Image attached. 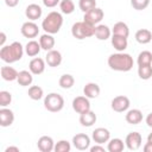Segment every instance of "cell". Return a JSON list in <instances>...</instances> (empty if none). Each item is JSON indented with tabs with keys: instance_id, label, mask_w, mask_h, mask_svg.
Wrapping results in <instances>:
<instances>
[{
	"instance_id": "cell-1",
	"label": "cell",
	"mask_w": 152,
	"mask_h": 152,
	"mask_svg": "<svg viewBox=\"0 0 152 152\" xmlns=\"http://www.w3.org/2000/svg\"><path fill=\"white\" fill-rule=\"evenodd\" d=\"M133 58L129 53L125 52H116L112 53L108 57V65L112 70L115 71H129L133 68Z\"/></svg>"
},
{
	"instance_id": "cell-2",
	"label": "cell",
	"mask_w": 152,
	"mask_h": 152,
	"mask_svg": "<svg viewBox=\"0 0 152 152\" xmlns=\"http://www.w3.org/2000/svg\"><path fill=\"white\" fill-rule=\"evenodd\" d=\"M25 52V48H23L20 42H13L10 45H4L0 49V58L5 63H14L21 59Z\"/></svg>"
},
{
	"instance_id": "cell-3",
	"label": "cell",
	"mask_w": 152,
	"mask_h": 152,
	"mask_svg": "<svg viewBox=\"0 0 152 152\" xmlns=\"http://www.w3.org/2000/svg\"><path fill=\"white\" fill-rule=\"evenodd\" d=\"M62 25H63V17L59 12H56V11L50 12L45 17V19H43L42 21V28L50 34H55L59 32Z\"/></svg>"
},
{
	"instance_id": "cell-4",
	"label": "cell",
	"mask_w": 152,
	"mask_h": 152,
	"mask_svg": "<svg viewBox=\"0 0 152 152\" xmlns=\"http://www.w3.org/2000/svg\"><path fill=\"white\" fill-rule=\"evenodd\" d=\"M95 33V26L91 24L86 23L84 20L82 21H76L72 26H71V34L74 38L82 40L89 37H93Z\"/></svg>"
},
{
	"instance_id": "cell-5",
	"label": "cell",
	"mask_w": 152,
	"mask_h": 152,
	"mask_svg": "<svg viewBox=\"0 0 152 152\" xmlns=\"http://www.w3.org/2000/svg\"><path fill=\"white\" fill-rule=\"evenodd\" d=\"M44 107L51 113L61 112L64 107V99L58 93H50L44 97Z\"/></svg>"
},
{
	"instance_id": "cell-6",
	"label": "cell",
	"mask_w": 152,
	"mask_h": 152,
	"mask_svg": "<svg viewBox=\"0 0 152 152\" xmlns=\"http://www.w3.org/2000/svg\"><path fill=\"white\" fill-rule=\"evenodd\" d=\"M129 104H131L129 99L127 96H125V95H118L110 102L112 109L114 112H116V113H124V112H126L129 108Z\"/></svg>"
},
{
	"instance_id": "cell-7",
	"label": "cell",
	"mask_w": 152,
	"mask_h": 152,
	"mask_svg": "<svg viewBox=\"0 0 152 152\" xmlns=\"http://www.w3.org/2000/svg\"><path fill=\"white\" fill-rule=\"evenodd\" d=\"M103 17H104L103 11L101 8H99V7H95V8H93V10H90V11L84 13L83 20L86 23H88V24H91V25L96 26V25H99L101 23Z\"/></svg>"
},
{
	"instance_id": "cell-8",
	"label": "cell",
	"mask_w": 152,
	"mask_h": 152,
	"mask_svg": "<svg viewBox=\"0 0 152 152\" xmlns=\"http://www.w3.org/2000/svg\"><path fill=\"white\" fill-rule=\"evenodd\" d=\"M141 142H142V137L139 132H131L126 135L125 145L131 151H137L138 148H140Z\"/></svg>"
},
{
	"instance_id": "cell-9",
	"label": "cell",
	"mask_w": 152,
	"mask_h": 152,
	"mask_svg": "<svg viewBox=\"0 0 152 152\" xmlns=\"http://www.w3.org/2000/svg\"><path fill=\"white\" fill-rule=\"evenodd\" d=\"M72 109L78 113V114H82V113H86L88 110H90V101L87 96H76L74 100H72Z\"/></svg>"
},
{
	"instance_id": "cell-10",
	"label": "cell",
	"mask_w": 152,
	"mask_h": 152,
	"mask_svg": "<svg viewBox=\"0 0 152 152\" xmlns=\"http://www.w3.org/2000/svg\"><path fill=\"white\" fill-rule=\"evenodd\" d=\"M72 145L76 150L86 151L90 147V138L84 133H78L72 137Z\"/></svg>"
},
{
	"instance_id": "cell-11",
	"label": "cell",
	"mask_w": 152,
	"mask_h": 152,
	"mask_svg": "<svg viewBox=\"0 0 152 152\" xmlns=\"http://www.w3.org/2000/svg\"><path fill=\"white\" fill-rule=\"evenodd\" d=\"M20 32L25 38H36L39 33V27L34 21L28 20L21 25Z\"/></svg>"
},
{
	"instance_id": "cell-12",
	"label": "cell",
	"mask_w": 152,
	"mask_h": 152,
	"mask_svg": "<svg viewBox=\"0 0 152 152\" xmlns=\"http://www.w3.org/2000/svg\"><path fill=\"white\" fill-rule=\"evenodd\" d=\"M91 139L96 142V144H104V142H108L109 139H110V132L104 128V127H99V128H95L91 133Z\"/></svg>"
},
{
	"instance_id": "cell-13",
	"label": "cell",
	"mask_w": 152,
	"mask_h": 152,
	"mask_svg": "<svg viewBox=\"0 0 152 152\" xmlns=\"http://www.w3.org/2000/svg\"><path fill=\"white\" fill-rule=\"evenodd\" d=\"M45 61L40 57H34L28 63V70L33 74V75H40L44 72L45 70Z\"/></svg>"
},
{
	"instance_id": "cell-14",
	"label": "cell",
	"mask_w": 152,
	"mask_h": 152,
	"mask_svg": "<svg viewBox=\"0 0 152 152\" xmlns=\"http://www.w3.org/2000/svg\"><path fill=\"white\" fill-rule=\"evenodd\" d=\"M45 62L51 68H56L62 63V53L58 50H50L48 51L46 56H45Z\"/></svg>"
},
{
	"instance_id": "cell-15",
	"label": "cell",
	"mask_w": 152,
	"mask_h": 152,
	"mask_svg": "<svg viewBox=\"0 0 152 152\" xmlns=\"http://www.w3.org/2000/svg\"><path fill=\"white\" fill-rule=\"evenodd\" d=\"M37 146H38V150L42 151V152H51L55 148V141L51 137L43 135L38 139Z\"/></svg>"
},
{
	"instance_id": "cell-16",
	"label": "cell",
	"mask_w": 152,
	"mask_h": 152,
	"mask_svg": "<svg viewBox=\"0 0 152 152\" xmlns=\"http://www.w3.org/2000/svg\"><path fill=\"white\" fill-rule=\"evenodd\" d=\"M42 13H43V10L37 4H30L25 10V15L27 17L28 20H32V21L39 19L42 17Z\"/></svg>"
},
{
	"instance_id": "cell-17",
	"label": "cell",
	"mask_w": 152,
	"mask_h": 152,
	"mask_svg": "<svg viewBox=\"0 0 152 152\" xmlns=\"http://www.w3.org/2000/svg\"><path fill=\"white\" fill-rule=\"evenodd\" d=\"M14 121V113L6 108V107H2L0 109V125L2 127H8L13 124Z\"/></svg>"
},
{
	"instance_id": "cell-18",
	"label": "cell",
	"mask_w": 152,
	"mask_h": 152,
	"mask_svg": "<svg viewBox=\"0 0 152 152\" xmlns=\"http://www.w3.org/2000/svg\"><path fill=\"white\" fill-rule=\"evenodd\" d=\"M125 119L131 125H138V124H140L142 121V112L140 109H137V108L129 109L126 113Z\"/></svg>"
},
{
	"instance_id": "cell-19",
	"label": "cell",
	"mask_w": 152,
	"mask_h": 152,
	"mask_svg": "<svg viewBox=\"0 0 152 152\" xmlns=\"http://www.w3.org/2000/svg\"><path fill=\"white\" fill-rule=\"evenodd\" d=\"M100 86L97 83H94V82H89L84 86L83 88V95L87 96L88 99H96L99 95H100Z\"/></svg>"
},
{
	"instance_id": "cell-20",
	"label": "cell",
	"mask_w": 152,
	"mask_h": 152,
	"mask_svg": "<svg viewBox=\"0 0 152 152\" xmlns=\"http://www.w3.org/2000/svg\"><path fill=\"white\" fill-rule=\"evenodd\" d=\"M94 36L99 39V40H107L110 36H112V30L104 25V24H99L95 26V33Z\"/></svg>"
},
{
	"instance_id": "cell-21",
	"label": "cell",
	"mask_w": 152,
	"mask_h": 152,
	"mask_svg": "<svg viewBox=\"0 0 152 152\" xmlns=\"http://www.w3.org/2000/svg\"><path fill=\"white\" fill-rule=\"evenodd\" d=\"M110 42H112L113 48H114L118 52H124V51L127 49V45H128L127 38H126V37H121V36H115V34H113L112 38H110Z\"/></svg>"
},
{
	"instance_id": "cell-22",
	"label": "cell",
	"mask_w": 152,
	"mask_h": 152,
	"mask_svg": "<svg viewBox=\"0 0 152 152\" xmlns=\"http://www.w3.org/2000/svg\"><path fill=\"white\" fill-rule=\"evenodd\" d=\"M96 120H97V116L93 110H88L86 113L80 114V124L82 126H84V127L93 126L96 122Z\"/></svg>"
},
{
	"instance_id": "cell-23",
	"label": "cell",
	"mask_w": 152,
	"mask_h": 152,
	"mask_svg": "<svg viewBox=\"0 0 152 152\" xmlns=\"http://www.w3.org/2000/svg\"><path fill=\"white\" fill-rule=\"evenodd\" d=\"M0 74H1L2 80L8 81V82H12V81H15V80L18 78V74H19V72H18L14 68L8 66V65H5V66H1Z\"/></svg>"
},
{
	"instance_id": "cell-24",
	"label": "cell",
	"mask_w": 152,
	"mask_h": 152,
	"mask_svg": "<svg viewBox=\"0 0 152 152\" xmlns=\"http://www.w3.org/2000/svg\"><path fill=\"white\" fill-rule=\"evenodd\" d=\"M39 44L42 46V50H45V51H50L53 49L55 46V38L52 37V34L50 33H44L40 36L39 38Z\"/></svg>"
},
{
	"instance_id": "cell-25",
	"label": "cell",
	"mask_w": 152,
	"mask_h": 152,
	"mask_svg": "<svg viewBox=\"0 0 152 152\" xmlns=\"http://www.w3.org/2000/svg\"><path fill=\"white\" fill-rule=\"evenodd\" d=\"M33 74L28 70H21L19 71L18 74V78H17V82L19 83V86L21 87H27V86H31V83L33 82Z\"/></svg>"
},
{
	"instance_id": "cell-26",
	"label": "cell",
	"mask_w": 152,
	"mask_h": 152,
	"mask_svg": "<svg viewBox=\"0 0 152 152\" xmlns=\"http://www.w3.org/2000/svg\"><path fill=\"white\" fill-rule=\"evenodd\" d=\"M112 34L115 36H121V37H128L129 36V28L127 26L126 23L124 21H118L114 24L113 28H112Z\"/></svg>"
},
{
	"instance_id": "cell-27",
	"label": "cell",
	"mask_w": 152,
	"mask_h": 152,
	"mask_svg": "<svg viewBox=\"0 0 152 152\" xmlns=\"http://www.w3.org/2000/svg\"><path fill=\"white\" fill-rule=\"evenodd\" d=\"M135 40L139 44H148L152 40V32L147 28H140L135 32Z\"/></svg>"
},
{
	"instance_id": "cell-28",
	"label": "cell",
	"mask_w": 152,
	"mask_h": 152,
	"mask_svg": "<svg viewBox=\"0 0 152 152\" xmlns=\"http://www.w3.org/2000/svg\"><path fill=\"white\" fill-rule=\"evenodd\" d=\"M42 50V46L39 44V42L37 40H28L27 44L25 45V53L28 56V57H34L37 56Z\"/></svg>"
},
{
	"instance_id": "cell-29",
	"label": "cell",
	"mask_w": 152,
	"mask_h": 152,
	"mask_svg": "<svg viewBox=\"0 0 152 152\" xmlns=\"http://www.w3.org/2000/svg\"><path fill=\"white\" fill-rule=\"evenodd\" d=\"M125 147L124 141L120 138H114V139H109L108 145H107V150L109 152H121Z\"/></svg>"
},
{
	"instance_id": "cell-30",
	"label": "cell",
	"mask_w": 152,
	"mask_h": 152,
	"mask_svg": "<svg viewBox=\"0 0 152 152\" xmlns=\"http://www.w3.org/2000/svg\"><path fill=\"white\" fill-rule=\"evenodd\" d=\"M58 84L61 88L63 89H70L74 84H75V78L72 75L70 74H64L59 77V81H58Z\"/></svg>"
},
{
	"instance_id": "cell-31",
	"label": "cell",
	"mask_w": 152,
	"mask_h": 152,
	"mask_svg": "<svg viewBox=\"0 0 152 152\" xmlns=\"http://www.w3.org/2000/svg\"><path fill=\"white\" fill-rule=\"evenodd\" d=\"M27 95L31 100H34V101H38L43 97L44 95V90L42 87L39 86H31L28 88V91H27Z\"/></svg>"
},
{
	"instance_id": "cell-32",
	"label": "cell",
	"mask_w": 152,
	"mask_h": 152,
	"mask_svg": "<svg viewBox=\"0 0 152 152\" xmlns=\"http://www.w3.org/2000/svg\"><path fill=\"white\" fill-rule=\"evenodd\" d=\"M137 63H138V66L139 65H151L152 64V52H150L147 50L141 51L138 55Z\"/></svg>"
},
{
	"instance_id": "cell-33",
	"label": "cell",
	"mask_w": 152,
	"mask_h": 152,
	"mask_svg": "<svg viewBox=\"0 0 152 152\" xmlns=\"http://www.w3.org/2000/svg\"><path fill=\"white\" fill-rule=\"evenodd\" d=\"M61 12L64 14H71L75 11V4L72 0H61L59 2Z\"/></svg>"
},
{
	"instance_id": "cell-34",
	"label": "cell",
	"mask_w": 152,
	"mask_h": 152,
	"mask_svg": "<svg viewBox=\"0 0 152 152\" xmlns=\"http://www.w3.org/2000/svg\"><path fill=\"white\" fill-rule=\"evenodd\" d=\"M138 75L141 80H150L152 77V64L151 65H139Z\"/></svg>"
},
{
	"instance_id": "cell-35",
	"label": "cell",
	"mask_w": 152,
	"mask_h": 152,
	"mask_svg": "<svg viewBox=\"0 0 152 152\" xmlns=\"http://www.w3.org/2000/svg\"><path fill=\"white\" fill-rule=\"evenodd\" d=\"M78 7L82 12L86 13V12L96 7V0H80L78 1Z\"/></svg>"
},
{
	"instance_id": "cell-36",
	"label": "cell",
	"mask_w": 152,
	"mask_h": 152,
	"mask_svg": "<svg viewBox=\"0 0 152 152\" xmlns=\"http://www.w3.org/2000/svg\"><path fill=\"white\" fill-rule=\"evenodd\" d=\"M71 150V145L68 140H59L55 144L53 151L56 152H69Z\"/></svg>"
},
{
	"instance_id": "cell-37",
	"label": "cell",
	"mask_w": 152,
	"mask_h": 152,
	"mask_svg": "<svg viewBox=\"0 0 152 152\" xmlns=\"http://www.w3.org/2000/svg\"><path fill=\"white\" fill-rule=\"evenodd\" d=\"M12 102V94L7 90H1L0 91V106L1 107H7Z\"/></svg>"
},
{
	"instance_id": "cell-38",
	"label": "cell",
	"mask_w": 152,
	"mask_h": 152,
	"mask_svg": "<svg viewBox=\"0 0 152 152\" xmlns=\"http://www.w3.org/2000/svg\"><path fill=\"white\" fill-rule=\"evenodd\" d=\"M150 4V0H131V6L137 11L145 10Z\"/></svg>"
},
{
	"instance_id": "cell-39",
	"label": "cell",
	"mask_w": 152,
	"mask_h": 152,
	"mask_svg": "<svg viewBox=\"0 0 152 152\" xmlns=\"http://www.w3.org/2000/svg\"><path fill=\"white\" fill-rule=\"evenodd\" d=\"M59 2H61V0H43L44 6H46L49 8H52V7L57 6V5H59Z\"/></svg>"
},
{
	"instance_id": "cell-40",
	"label": "cell",
	"mask_w": 152,
	"mask_h": 152,
	"mask_svg": "<svg viewBox=\"0 0 152 152\" xmlns=\"http://www.w3.org/2000/svg\"><path fill=\"white\" fill-rule=\"evenodd\" d=\"M90 152H104V147L101 146V144H96L95 146L93 147H89Z\"/></svg>"
},
{
	"instance_id": "cell-41",
	"label": "cell",
	"mask_w": 152,
	"mask_h": 152,
	"mask_svg": "<svg viewBox=\"0 0 152 152\" xmlns=\"http://www.w3.org/2000/svg\"><path fill=\"white\" fill-rule=\"evenodd\" d=\"M5 4L8 7H15L19 4V0H5Z\"/></svg>"
},
{
	"instance_id": "cell-42",
	"label": "cell",
	"mask_w": 152,
	"mask_h": 152,
	"mask_svg": "<svg viewBox=\"0 0 152 152\" xmlns=\"http://www.w3.org/2000/svg\"><path fill=\"white\" fill-rule=\"evenodd\" d=\"M144 151L145 152H152V142H150V141H147L145 145H144Z\"/></svg>"
},
{
	"instance_id": "cell-43",
	"label": "cell",
	"mask_w": 152,
	"mask_h": 152,
	"mask_svg": "<svg viewBox=\"0 0 152 152\" xmlns=\"http://www.w3.org/2000/svg\"><path fill=\"white\" fill-rule=\"evenodd\" d=\"M145 121H146V124H147V126L152 128V113H150V114H148V115L146 116V119H145Z\"/></svg>"
},
{
	"instance_id": "cell-44",
	"label": "cell",
	"mask_w": 152,
	"mask_h": 152,
	"mask_svg": "<svg viewBox=\"0 0 152 152\" xmlns=\"http://www.w3.org/2000/svg\"><path fill=\"white\" fill-rule=\"evenodd\" d=\"M0 46L2 48L4 45H5V42H6V34H5V32H1L0 33Z\"/></svg>"
},
{
	"instance_id": "cell-45",
	"label": "cell",
	"mask_w": 152,
	"mask_h": 152,
	"mask_svg": "<svg viewBox=\"0 0 152 152\" xmlns=\"http://www.w3.org/2000/svg\"><path fill=\"white\" fill-rule=\"evenodd\" d=\"M10 151H15V152H19V147H17V146H8V147L5 150V152H10Z\"/></svg>"
},
{
	"instance_id": "cell-46",
	"label": "cell",
	"mask_w": 152,
	"mask_h": 152,
	"mask_svg": "<svg viewBox=\"0 0 152 152\" xmlns=\"http://www.w3.org/2000/svg\"><path fill=\"white\" fill-rule=\"evenodd\" d=\"M147 141H150V142H152V132L147 135Z\"/></svg>"
}]
</instances>
